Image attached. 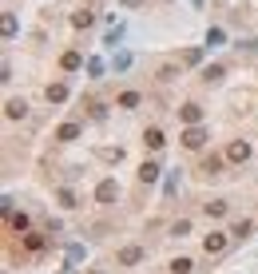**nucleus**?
Here are the masks:
<instances>
[{"label":"nucleus","mask_w":258,"mask_h":274,"mask_svg":"<svg viewBox=\"0 0 258 274\" xmlns=\"http://www.w3.org/2000/svg\"><path fill=\"white\" fill-rule=\"evenodd\" d=\"M4 115H8V120H24V115H28V104H24V100H8V111H4Z\"/></svg>","instance_id":"1"},{"label":"nucleus","mask_w":258,"mask_h":274,"mask_svg":"<svg viewBox=\"0 0 258 274\" xmlns=\"http://www.w3.org/2000/svg\"><path fill=\"white\" fill-rule=\"evenodd\" d=\"M207 255H219V250H223V246H227V239H223V234H207Z\"/></svg>","instance_id":"2"},{"label":"nucleus","mask_w":258,"mask_h":274,"mask_svg":"<svg viewBox=\"0 0 258 274\" xmlns=\"http://www.w3.org/2000/svg\"><path fill=\"white\" fill-rule=\"evenodd\" d=\"M230 159H234V163L250 159V143H234V147H230Z\"/></svg>","instance_id":"3"},{"label":"nucleus","mask_w":258,"mask_h":274,"mask_svg":"<svg viewBox=\"0 0 258 274\" xmlns=\"http://www.w3.org/2000/svg\"><path fill=\"white\" fill-rule=\"evenodd\" d=\"M143 143H147V147H163V131H159V127H151V131H147V135H143Z\"/></svg>","instance_id":"4"},{"label":"nucleus","mask_w":258,"mask_h":274,"mask_svg":"<svg viewBox=\"0 0 258 274\" xmlns=\"http://www.w3.org/2000/svg\"><path fill=\"white\" fill-rule=\"evenodd\" d=\"M203 131H199V127H191V131H187V135H183V143H187V147H203Z\"/></svg>","instance_id":"5"},{"label":"nucleus","mask_w":258,"mask_h":274,"mask_svg":"<svg viewBox=\"0 0 258 274\" xmlns=\"http://www.w3.org/2000/svg\"><path fill=\"white\" fill-rule=\"evenodd\" d=\"M120 107H123V111L139 107V95H135V91H123V95H120Z\"/></svg>","instance_id":"6"},{"label":"nucleus","mask_w":258,"mask_h":274,"mask_svg":"<svg viewBox=\"0 0 258 274\" xmlns=\"http://www.w3.org/2000/svg\"><path fill=\"white\" fill-rule=\"evenodd\" d=\"M203 171H207V175H219V171H223V159H219V155H211V159L203 163Z\"/></svg>","instance_id":"7"},{"label":"nucleus","mask_w":258,"mask_h":274,"mask_svg":"<svg viewBox=\"0 0 258 274\" xmlns=\"http://www.w3.org/2000/svg\"><path fill=\"white\" fill-rule=\"evenodd\" d=\"M199 115H203L199 104H187V107H183V120H187V123H199Z\"/></svg>","instance_id":"8"},{"label":"nucleus","mask_w":258,"mask_h":274,"mask_svg":"<svg viewBox=\"0 0 258 274\" xmlns=\"http://www.w3.org/2000/svg\"><path fill=\"white\" fill-rule=\"evenodd\" d=\"M120 262H123V266H131V262H139V246H127V250L120 255Z\"/></svg>","instance_id":"9"},{"label":"nucleus","mask_w":258,"mask_h":274,"mask_svg":"<svg viewBox=\"0 0 258 274\" xmlns=\"http://www.w3.org/2000/svg\"><path fill=\"white\" fill-rule=\"evenodd\" d=\"M155 175H159V167H155V163H143V167H139V179H143V183H151Z\"/></svg>","instance_id":"10"},{"label":"nucleus","mask_w":258,"mask_h":274,"mask_svg":"<svg viewBox=\"0 0 258 274\" xmlns=\"http://www.w3.org/2000/svg\"><path fill=\"white\" fill-rule=\"evenodd\" d=\"M64 95H68V88H64V84H52V88H48V100H56V104H60Z\"/></svg>","instance_id":"11"},{"label":"nucleus","mask_w":258,"mask_h":274,"mask_svg":"<svg viewBox=\"0 0 258 274\" xmlns=\"http://www.w3.org/2000/svg\"><path fill=\"white\" fill-rule=\"evenodd\" d=\"M56 135H60V139H76V135H80V127H76V123H64Z\"/></svg>","instance_id":"12"},{"label":"nucleus","mask_w":258,"mask_h":274,"mask_svg":"<svg viewBox=\"0 0 258 274\" xmlns=\"http://www.w3.org/2000/svg\"><path fill=\"white\" fill-rule=\"evenodd\" d=\"M171 270H175V274H191V259H175V262H171Z\"/></svg>","instance_id":"13"},{"label":"nucleus","mask_w":258,"mask_h":274,"mask_svg":"<svg viewBox=\"0 0 258 274\" xmlns=\"http://www.w3.org/2000/svg\"><path fill=\"white\" fill-rule=\"evenodd\" d=\"M64 68H68V72H76V68H80V56H76V52H68V56H64Z\"/></svg>","instance_id":"14"},{"label":"nucleus","mask_w":258,"mask_h":274,"mask_svg":"<svg viewBox=\"0 0 258 274\" xmlns=\"http://www.w3.org/2000/svg\"><path fill=\"white\" fill-rule=\"evenodd\" d=\"M203 80H207V84H214V80H223V68H219V64H214V68H207V72H203Z\"/></svg>","instance_id":"15"},{"label":"nucleus","mask_w":258,"mask_h":274,"mask_svg":"<svg viewBox=\"0 0 258 274\" xmlns=\"http://www.w3.org/2000/svg\"><path fill=\"white\" fill-rule=\"evenodd\" d=\"M72 24H76V28H88V24H91V12H76V16H72Z\"/></svg>","instance_id":"16"},{"label":"nucleus","mask_w":258,"mask_h":274,"mask_svg":"<svg viewBox=\"0 0 258 274\" xmlns=\"http://www.w3.org/2000/svg\"><path fill=\"white\" fill-rule=\"evenodd\" d=\"M207 214H227V203H207Z\"/></svg>","instance_id":"17"},{"label":"nucleus","mask_w":258,"mask_h":274,"mask_svg":"<svg viewBox=\"0 0 258 274\" xmlns=\"http://www.w3.org/2000/svg\"><path fill=\"white\" fill-rule=\"evenodd\" d=\"M123 4H127V8H139V4H143V0H123Z\"/></svg>","instance_id":"18"}]
</instances>
